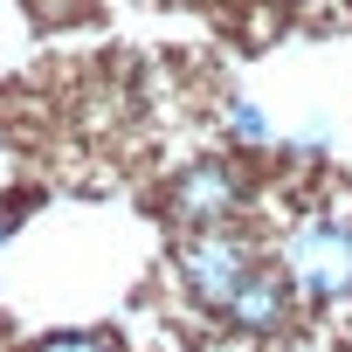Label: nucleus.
<instances>
[{
    "label": "nucleus",
    "instance_id": "1",
    "mask_svg": "<svg viewBox=\"0 0 352 352\" xmlns=\"http://www.w3.org/2000/svg\"><path fill=\"white\" fill-rule=\"evenodd\" d=\"M256 270H263V263H256V249H249L242 235H221V221H214V228H201V235L187 242V256H180L187 290H194L201 304H214V311H228V297H235Z\"/></svg>",
    "mask_w": 352,
    "mask_h": 352
},
{
    "label": "nucleus",
    "instance_id": "2",
    "mask_svg": "<svg viewBox=\"0 0 352 352\" xmlns=\"http://www.w3.org/2000/svg\"><path fill=\"white\" fill-rule=\"evenodd\" d=\"M283 263H290V276L304 283L311 304H331V297L352 290V242H345V228H331V221L297 228L290 249H283Z\"/></svg>",
    "mask_w": 352,
    "mask_h": 352
},
{
    "label": "nucleus",
    "instance_id": "3",
    "mask_svg": "<svg viewBox=\"0 0 352 352\" xmlns=\"http://www.w3.org/2000/svg\"><path fill=\"white\" fill-rule=\"evenodd\" d=\"M235 208H242V180H235V166H221V159H208V166H194V173L173 180V214L194 221V228H214Z\"/></svg>",
    "mask_w": 352,
    "mask_h": 352
},
{
    "label": "nucleus",
    "instance_id": "4",
    "mask_svg": "<svg viewBox=\"0 0 352 352\" xmlns=\"http://www.w3.org/2000/svg\"><path fill=\"white\" fill-rule=\"evenodd\" d=\"M283 311H290V283H283L276 270H256V276L228 297V318H235V324H249V331H276V324H283Z\"/></svg>",
    "mask_w": 352,
    "mask_h": 352
},
{
    "label": "nucleus",
    "instance_id": "5",
    "mask_svg": "<svg viewBox=\"0 0 352 352\" xmlns=\"http://www.w3.org/2000/svg\"><path fill=\"white\" fill-rule=\"evenodd\" d=\"M42 352H104V345H97V338H49Z\"/></svg>",
    "mask_w": 352,
    "mask_h": 352
},
{
    "label": "nucleus",
    "instance_id": "6",
    "mask_svg": "<svg viewBox=\"0 0 352 352\" xmlns=\"http://www.w3.org/2000/svg\"><path fill=\"white\" fill-rule=\"evenodd\" d=\"M235 131H249V138H263V118H256L249 104H235Z\"/></svg>",
    "mask_w": 352,
    "mask_h": 352
},
{
    "label": "nucleus",
    "instance_id": "7",
    "mask_svg": "<svg viewBox=\"0 0 352 352\" xmlns=\"http://www.w3.org/2000/svg\"><path fill=\"white\" fill-rule=\"evenodd\" d=\"M0 242H8V214H0Z\"/></svg>",
    "mask_w": 352,
    "mask_h": 352
}]
</instances>
